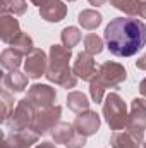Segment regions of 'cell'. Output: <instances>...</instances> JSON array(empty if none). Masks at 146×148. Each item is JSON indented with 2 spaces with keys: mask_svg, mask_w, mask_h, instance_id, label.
I'll return each mask as SVG.
<instances>
[{
  "mask_svg": "<svg viewBox=\"0 0 146 148\" xmlns=\"http://www.w3.org/2000/svg\"><path fill=\"white\" fill-rule=\"evenodd\" d=\"M126 77H127V71L122 64L107 60L98 67L96 76L89 83H93V84H96V86H100L102 90L107 91V88H115L120 83H124Z\"/></svg>",
  "mask_w": 146,
  "mask_h": 148,
  "instance_id": "277c9868",
  "label": "cell"
},
{
  "mask_svg": "<svg viewBox=\"0 0 146 148\" xmlns=\"http://www.w3.org/2000/svg\"><path fill=\"white\" fill-rule=\"evenodd\" d=\"M33 105L36 107L38 110H43V109H50L53 107L55 100H57V93H55V88H52L50 84H33L29 90H28V97Z\"/></svg>",
  "mask_w": 146,
  "mask_h": 148,
  "instance_id": "9c48e42d",
  "label": "cell"
},
{
  "mask_svg": "<svg viewBox=\"0 0 146 148\" xmlns=\"http://www.w3.org/2000/svg\"><path fill=\"white\" fill-rule=\"evenodd\" d=\"M23 31L19 28V21L16 19V16L2 14V17H0V38H2V41L7 45H12L14 40Z\"/></svg>",
  "mask_w": 146,
  "mask_h": 148,
  "instance_id": "9a60e30c",
  "label": "cell"
},
{
  "mask_svg": "<svg viewBox=\"0 0 146 148\" xmlns=\"http://www.w3.org/2000/svg\"><path fill=\"white\" fill-rule=\"evenodd\" d=\"M103 117L110 126L112 131H120V129H127V122H129V114L126 102L120 98L119 93H108L105 97L103 102Z\"/></svg>",
  "mask_w": 146,
  "mask_h": 148,
  "instance_id": "3957f363",
  "label": "cell"
},
{
  "mask_svg": "<svg viewBox=\"0 0 146 148\" xmlns=\"http://www.w3.org/2000/svg\"><path fill=\"white\" fill-rule=\"evenodd\" d=\"M110 147L112 148H141L139 143L127 131H113V134L110 136Z\"/></svg>",
  "mask_w": 146,
  "mask_h": 148,
  "instance_id": "ffe728a7",
  "label": "cell"
},
{
  "mask_svg": "<svg viewBox=\"0 0 146 148\" xmlns=\"http://www.w3.org/2000/svg\"><path fill=\"white\" fill-rule=\"evenodd\" d=\"M28 74L21 73V71H9V73L3 76L2 83H3V88L5 90H10L12 93H21L26 90L28 86Z\"/></svg>",
  "mask_w": 146,
  "mask_h": 148,
  "instance_id": "2e32d148",
  "label": "cell"
},
{
  "mask_svg": "<svg viewBox=\"0 0 146 148\" xmlns=\"http://www.w3.org/2000/svg\"><path fill=\"white\" fill-rule=\"evenodd\" d=\"M50 134L55 143L65 145L67 148H83L86 145V136L77 133L74 129V126L69 122H59Z\"/></svg>",
  "mask_w": 146,
  "mask_h": 148,
  "instance_id": "52a82bcc",
  "label": "cell"
},
{
  "mask_svg": "<svg viewBox=\"0 0 146 148\" xmlns=\"http://www.w3.org/2000/svg\"><path fill=\"white\" fill-rule=\"evenodd\" d=\"M139 93H141V95L146 98V77L141 81V83H139Z\"/></svg>",
  "mask_w": 146,
  "mask_h": 148,
  "instance_id": "f546056e",
  "label": "cell"
},
{
  "mask_svg": "<svg viewBox=\"0 0 146 148\" xmlns=\"http://www.w3.org/2000/svg\"><path fill=\"white\" fill-rule=\"evenodd\" d=\"M50 57H48V71L46 79L50 83H55L62 88H74L77 84V76L69 67V60L72 57V50L65 48L64 45H52L50 47Z\"/></svg>",
  "mask_w": 146,
  "mask_h": 148,
  "instance_id": "7a4b0ae2",
  "label": "cell"
},
{
  "mask_svg": "<svg viewBox=\"0 0 146 148\" xmlns=\"http://www.w3.org/2000/svg\"><path fill=\"white\" fill-rule=\"evenodd\" d=\"M110 53L117 57H132L146 45V24L136 17H115L103 33Z\"/></svg>",
  "mask_w": 146,
  "mask_h": 148,
  "instance_id": "6da1fadb",
  "label": "cell"
},
{
  "mask_svg": "<svg viewBox=\"0 0 146 148\" xmlns=\"http://www.w3.org/2000/svg\"><path fill=\"white\" fill-rule=\"evenodd\" d=\"M102 50H103V40L98 35L89 33V35L84 36V52H88L89 55L95 57V55L102 53Z\"/></svg>",
  "mask_w": 146,
  "mask_h": 148,
  "instance_id": "cb8c5ba5",
  "label": "cell"
},
{
  "mask_svg": "<svg viewBox=\"0 0 146 148\" xmlns=\"http://www.w3.org/2000/svg\"><path fill=\"white\" fill-rule=\"evenodd\" d=\"M138 16L143 17V19H146V2L145 0H141V3H139V7H138Z\"/></svg>",
  "mask_w": 146,
  "mask_h": 148,
  "instance_id": "4316f807",
  "label": "cell"
},
{
  "mask_svg": "<svg viewBox=\"0 0 146 148\" xmlns=\"http://www.w3.org/2000/svg\"><path fill=\"white\" fill-rule=\"evenodd\" d=\"M72 71L74 74L83 79V81H91L95 76H96V64H95V57L89 55L88 52H79L76 55V60H74V66H72Z\"/></svg>",
  "mask_w": 146,
  "mask_h": 148,
  "instance_id": "8fae6325",
  "label": "cell"
},
{
  "mask_svg": "<svg viewBox=\"0 0 146 148\" xmlns=\"http://www.w3.org/2000/svg\"><path fill=\"white\" fill-rule=\"evenodd\" d=\"M28 9L26 0H9L5 7H2V14H10V16H23Z\"/></svg>",
  "mask_w": 146,
  "mask_h": 148,
  "instance_id": "484cf974",
  "label": "cell"
},
{
  "mask_svg": "<svg viewBox=\"0 0 146 148\" xmlns=\"http://www.w3.org/2000/svg\"><path fill=\"white\" fill-rule=\"evenodd\" d=\"M67 14V5L62 0H46L40 7V16L41 19L48 23H60Z\"/></svg>",
  "mask_w": 146,
  "mask_h": 148,
  "instance_id": "5bb4252c",
  "label": "cell"
},
{
  "mask_svg": "<svg viewBox=\"0 0 146 148\" xmlns=\"http://www.w3.org/2000/svg\"><path fill=\"white\" fill-rule=\"evenodd\" d=\"M145 2H146V0H145Z\"/></svg>",
  "mask_w": 146,
  "mask_h": 148,
  "instance_id": "e575fe53",
  "label": "cell"
},
{
  "mask_svg": "<svg viewBox=\"0 0 146 148\" xmlns=\"http://www.w3.org/2000/svg\"><path fill=\"white\" fill-rule=\"evenodd\" d=\"M14 50H17L19 53H23L24 57L26 55H29L33 50H35V45H33V40H31V36L28 35V33H21L19 36L14 40V43L10 45Z\"/></svg>",
  "mask_w": 146,
  "mask_h": 148,
  "instance_id": "603a6c76",
  "label": "cell"
},
{
  "mask_svg": "<svg viewBox=\"0 0 146 148\" xmlns=\"http://www.w3.org/2000/svg\"><path fill=\"white\" fill-rule=\"evenodd\" d=\"M91 5H95V7H102V5H105L108 0H88Z\"/></svg>",
  "mask_w": 146,
  "mask_h": 148,
  "instance_id": "f1b7e54d",
  "label": "cell"
},
{
  "mask_svg": "<svg viewBox=\"0 0 146 148\" xmlns=\"http://www.w3.org/2000/svg\"><path fill=\"white\" fill-rule=\"evenodd\" d=\"M48 71V57L41 48H35L24 60V73L31 79H38Z\"/></svg>",
  "mask_w": 146,
  "mask_h": 148,
  "instance_id": "30bf717a",
  "label": "cell"
},
{
  "mask_svg": "<svg viewBox=\"0 0 146 148\" xmlns=\"http://www.w3.org/2000/svg\"><path fill=\"white\" fill-rule=\"evenodd\" d=\"M143 148H146V141H145V143H143Z\"/></svg>",
  "mask_w": 146,
  "mask_h": 148,
  "instance_id": "d6a6232c",
  "label": "cell"
},
{
  "mask_svg": "<svg viewBox=\"0 0 146 148\" xmlns=\"http://www.w3.org/2000/svg\"><path fill=\"white\" fill-rule=\"evenodd\" d=\"M136 67H138V69H143V71H146V53L143 55V57H139V59L136 60Z\"/></svg>",
  "mask_w": 146,
  "mask_h": 148,
  "instance_id": "83f0119b",
  "label": "cell"
},
{
  "mask_svg": "<svg viewBox=\"0 0 146 148\" xmlns=\"http://www.w3.org/2000/svg\"><path fill=\"white\" fill-rule=\"evenodd\" d=\"M77 21H79V24H81L83 29L93 31V29H96V28L102 24L103 17H102V14H100L98 10H95V9H84V10L79 12Z\"/></svg>",
  "mask_w": 146,
  "mask_h": 148,
  "instance_id": "e0dca14e",
  "label": "cell"
},
{
  "mask_svg": "<svg viewBox=\"0 0 146 148\" xmlns=\"http://www.w3.org/2000/svg\"><path fill=\"white\" fill-rule=\"evenodd\" d=\"M38 114V109L33 105V102L29 98H23L17 102L14 112L10 114V117L7 119V127L10 131H24V129H29L35 117Z\"/></svg>",
  "mask_w": 146,
  "mask_h": 148,
  "instance_id": "5b68a950",
  "label": "cell"
},
{
  "mask_svg": "<svg viewBox=\"0 0 146 148\" xmlns=\"http://www.w3.org/2000/svg\"><path fill=\"white\" fill-rule=\"evenodd\" d=\"M35 148H57L53 143H48V141H45V143H40V145H36Z\"/></svg>",
  "mask_w": 146,
  "mask_h": 148,
  "instance_id": "4dcf8cb0",
  "label": "cell"
},
{
  "mask_svg": "<svg viewBox=\"0 0 146 148\" xmlns=\"http://www.w3.org/2000/svg\"><path fill=\"white\" fill-rule=\"evenodd\" d=\"M72 126H74V129L77 133H81L83 136H86V138L93 136L100 129V115L93 110H86V112H83V114H79L74 119Z\"/></svg>",
  "mask_w": 146,
  "mask_h": 148,
  "instance_id": "7c38bea8",
  "label": "cell"
},
{
  "mask_svg": "<svg viewBox=\"0 0 146 148\" xmlns=\"http://www.w3.org/2000/svg\"><path fill=\"white\" fill-rule=\"evenodd\" d=\"M23 53H19L17 50H14L12 47L10 48H5L0 55V64L3 69L7 71H17L19 66H21V60H23Z\"/></svg>",
  "mask_w": 146,
  "mask_h": 148,
  "instance_id": "ac0fdd59",
  "label": "cell"
},
{
  "mask_svg": "<svg viewBox=\"0 0 146 148\" xmlns=\"http://www.w3.org/2000/svg\"><path fill=\"white\" fill-rule=\"evenodd\" d=\"M67 2H76V0H67Z\"/></svg>",
  "mask_w": 146,
  "mask_h": 148,
  "instance_id": "836d02e7",
  "label": "cell"
},
{
  "mask_svg": "<svg viewBox=\"0 0 146 148\" xmlns=\"http://www.w3.org/2000/svg\"><path fill=\"white\" fill-rule=\"evenodd\" d=\"M81 31L77 29V28H74V26H67V28H64L62 29V33H60V40H62V45L65 47V48H69V50H72L74 47L81 41Z\"/></svg>",
  "mask_w": 146,
  "mask_h": 148,
  "instance_id": "44dd1931",
  "label": "cell"
},
{
  "mask_svg": "<svg viewBox=\"0 0 146 148\" xmlns=\"http://www.w3.org/2000/svg\"><path fill=\"white\" fill-rule=\"evenodd\" d=\"M29 2H31L33 5H36V7H41V5H43L46 0H29Z\"/></svg>",
  "mask_w": 146,
  "mask_h": 148,
  "instance_id": "1f68e13d",
  "label": "cell"
},
{
  "mask_svg": "<svg viewBox=\"0 0 146 148\" xmlns=\"http://www.w3.org/2000/svg\"><path fill=\"white\" fill-rule=\"evenodd\" d=\"M127 133H129L139 145L145 143V133H146V98L145 97L134 98V100L131 102Z\"/></svg>",
  "mask_w": 146,
  "mask_h": 148,
  "instance_id": "8992f818",
  "label": "cell"
},
{
  "mask_svg": "<svg viewBox=\"0 0 146 148\" xmlns=\"http://www.w3.org/2000/svg\"><path fill=\"white\" fill-rule=\"evenodd\" d=\"M40 134L33 129H24V131H12L10 134L5 136L3 148H31L38 141Z\"/></svg>",
  "mask_w": 146,
  "mask_h": 148,
  "instance_id": "4fadbf2b",
  "label": "cell"
},
{
  "mask_svg": "<svg viewBox=\"0 0 146 148\" xmlns=\"http://www.w3.org/2000/svg\"><path fill=\"white\" fill-rule=\"evenodd\" d=\"M0 100H2V117H0V121L2 122H7V119L14 112V97L7 90H3L0 93Z\"/></svg>",
  "mask_w": 146,
  "mask_h": 148,
  "instance_id": "d4e9b609",
  "label": "cell"
},
{
  "mask_svg": "<svg viewBox=\"0 0 146 148\" xmlns=\"http://www.w3.org/2000/svg\"><path fill=\"white\" fill-rule=\"evenodd\" d=\"M67 107L69 110H72L74 114H83V112L89 110V102H88V97L81 91H71L67 95Z\"/></svg>",
  "mask_w": 146,
  "mask_h": 148,
  "instance_id": "d6986e66",
  "label": "cell"
},
{
  "mask_svg": "<svg viewBox=\"0 0 146 148\" xmlns=\"http://www.w3.org/2000/svg\"><path fill=\"white\" fill-rule=\"evenodd\" d=\"M108 2L110 5H113L117 10H122L129 17L138 16V7L141 3V0H108Z\"/></svg>",
  "mask_w": 146,
  "mask_h": 148,
  "instance_id": "7402d4cb",
  "label": "cell"
},
{
  "mask_svg": "<svg viewBox=\"0 0 146 148\" xmlns=\"http://www.w3.org/2000/svg\"><path fill=\"white\" fill-rule=\"evenodd\" d=\"M60 115H62V107L60 105H53L50 109L38 110L36 117H35L29 129H33L40 136H45V134L52 133L53 127L60 122Z\"/></svg>",
  "mask_w": 146,
  "mask_h": 148,
  "instance_id": "ba28073f",
  "label": "cell"
}]
</instances>
